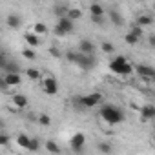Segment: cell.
<instances>
[{"instance_id": "e575fe53", "label": "cell", "mask_w": 155, "mask_h": 155, "mask_svg": "<svg viewBox=\"0 0 155 155\" xmlns=\"http://www.w3.org/2000/svg\"><path fill=\"white\" fill-rule=\"evenodd\" d=\"M49 53H51L53 57H60V51H58L57 48H51V49H49Z\"/></svg>"}, {"instance_id": "1f68e13d", "label": "cell", "mask_w": 155, "mask_h": 155, "mask_svg": "<svg viewBox=\"0 0 155 155\" xmlns=\"http://www.w3.org/2000/svg\"><path fill=\"white\" fill-rule=\"evenodd\" d=\"M8 64V57H6V53L0 49V69H4V66Z\"/></svg>"}, {"instance_id": "cb8c5ba5", "label": "cell", "mask_w": 155, "mask_h": 155, "mask_svg": "<svg viewBox=\"0 0 155 155\" xmlns=\"http://www.w3.org/2000/svg\"><path fill=\"white\" fill-rule=\"evenodd\" d=\"M38 148H40L38 137H29V146H28V150H29V151H38Z\"/></svg>"}, {"instance_id": "d4e9b609", "label": "cell", "mask_w": 155, "mask_h": 155, "mask_svg": "<svg viewBox=\"0 0 155 155\" xmlns=\"http://www.w3.org/2000/svg\"><path fill=\"white\" fill-rule=\"evenodd\" d=\"M90 13H91V15H104V8H102L101 4L93 2V4L90 6Z\"/></svg>"}, {"instance_id": "3957f363", "label": "cell", "mask_w": 155, "mask_h": 155, "mask_svg": "<svg viewBox=\"0 0 155 155\" xmlns=\"http://www.w3.org/2000/svg\"><path fill=\"white\" fill-rule=\"evenodd\" d=\"M110 69L115 75H130L133 71V66H131V62L126 57L119 55V57H115V58L110 60Z\"/></svg>"}, {"instance_id": "277c9868", "label": "cell", "mask_w": 155, "mask_h": 155, "mask_svg": "<svg viewBox=\"0 0 155 155\" xmlns=\"http://www.w3.org/2000/svg\"><path fill=\"white\" fill-rule=\"evenodd\" d=\"M101 101H102V95L99 91H93V93H88V95L73 99L77 108H95L97 104H101Z\"/></svg>"}, {"instance_id": "5b68a950", "label": "cell", "mask_w": 155, "mask_h": 155, "mask_svg": "<svg viewBox=\"0 0 155 155\" xmlns=\"http://www.w3.org/2000/svg\"><path fill=\"white\" fill-rule=\"evenodd\" d=\"M73 29H75V22L69 20L68 17H60L58 22H57V26H55V29H53V33L57 37H66V35L73 33Z\"/></svg>"}, {"instance_id": "44dd1931", "label": "cell", "mask_w": 155, "mask_h": 155, "mask_svg": "<svg viewBox=\"0 0 155 155\" xmlns=\"http://www.w3.org/2000/svg\"><path fill=\"white\" fill-rule=\"evenodd\" d=\"M33 33H37L38 37H42V35L48 33V26H46L44 22H37V24L33 26Z\"/></svg>"}, {"instance_id": "8992f818", "label": "cell", "mask_w": 155, "mask_h": 155, "mask_svg": "<svg viewBox=\"0 0 155 155\" xmlns=\"http://www.w3.org/2000/svg\"><path fill=\"white\" fill-rule=\"evenodd\" d=\"M84 144H86V135H84L82 131H77V133L71 135L69 146H71V150H73L75 153H81V151L84 150Z\"/></svg>"}, {"instance_id": "ac0fdd59", "label": "cell", "mask_w": 155, "mask_h": 155, "mask_svg": "<svg viewBox=\"0 0 155 155\" xmlns=\"http://www.w3.org/2000/svg\"><path fill=\"white\" fill-rule=\"evenodd\" d=\"M137 26H140V28H146V26H151L153 24V17H150V15H140L139 18H137V22H135Z\"/></svg>"}, {"instance_id": "30bf717a", "label": "cell", "mask_w": 155, "mask_h": 155, "mask_svg": "<svg viewBox=\"0 0 155 155\" xmlns=\"http://www.w3.org/2000/svg\"><path fill=\"white\" fill-rule=\"evenodd\" d=\"M4 79H6L8 86H20L22 84V77H20L18 71H6Z\"/></svg>"}, {"instance_id": "4fadbf2b", "label": "cell", "mask_w": 155, "mask_h": 155, "mask_svg": "<svg viewBox=\"0 0 155 155\" xmlns=\"http://www.w3.org/2000/svg\"><path fill=\"white\" fill-rule=\"evenodd\" d=\"M140 115H142V119H146V120L155 119V106H151V104L142 106V108H140Z\"/></svg>"}, {"instance_id": "83f0119b", "label": "cell", "mask_w": 155, "mask_h": 155, "mask_svg": "<svg viewBox=\"0 0 155 155\" xmlns=\"http://www.w3.org/2000/svg\"><path fill=\"white\" fill-rule=\"evenodd\" d=\"M37 120H38V124H40V126H49V124H51V119H49L46 113L38 115V119H37Z\"/></svg>"}, {"instance_id": "9c48e42d", "label": "cell", "mask_w": 155, "mask_h": 155, "mask_svg": "<svg viewBox=\"0 0 155 155\" xmlns=\"http://www.w3.org/2000/svg\"><path fill=\"white\" fill-rule=\"evenodd\" d=\"M133 68L140 77H144V79H153L155 77V69L150 64H139V66H133Z\"/></svg>"}, {"instance_id": "2e32d148", "label": "cell", "mask_w": 155, "mask_h": 155, "mask_svg": "<svg viewBox=\"0 0 155 155\" xmlns=\"http://www.w3.org/2000/svg\"><path fill=\"white\" fill-rule=\"evenodd\" d=\"M66 17H68L69 20L77 22L79 18H82V11H81L79 8H68V13H66Z\"/></svg>"}, {"instance_id": "6da1fadb", "label": "cell", "mask_w": 155, "mask_h": 155, "mask_svg": "<svg viewBox=\"0 0 155 155\" xmlns=\"http://www.w3.org/2000/svg\"><path fill=\"white\" fill-rule=\"evenodd\" d=\"M66 57H68V60L69 62H73V64H77L79 68H82V69H93L95 66H97V58H95V55H88V53H77V51H68L66 53Z\"/></svg>"}, {"instance_id": "5bb4252c", "label": "cell", "mask_w": 155, "mask_h": 155, "mask_svg": "<svg viewBox=\"0 0 155 155\" xmlns=\"http://www.w3.org/2000/svg\"><path fill=\"white\" fill-rule=\"evenodd\" d=\"M24 40H26L28 46H31V48H37V46L40 44V37H38L37 33H24Z\"/></svg>"}, {"instance_id": "d6a6232c", "label": "cell", "mask_w": 155, "mask_h": 155, "mask_svg": "<svg viewBox=\"0 0 155 155\" xmlns=\"http://www.w3.org/2000/svg\"><path fill=\"white\" fill-rule=\"evenodd\" d=\"M6 144H9V137L6 133H0V146H6Z\"/></svg>"}, {"instance_id": "8d00e7d4", "label": "cell", "mask_w": 155, "mask_h": 155, "mask_svg": "<svg viewBox=\"0 0 155 155\" xmlns=\"http://www.w3.org/2000/svg\"><path fill=\"white\" fill-rule=\"evenodd\" d=\"M2 128H4V120H2V119H0V130H2Z\"/></svg>"}, {"instance_id": "7a4b0ae2", "label": "cell", "mask_w": 155, "mask_h": 155, "mask_svg": "<svg viewBox=\"0 0 155 155\" xmlns=\"http://www.w3.org/2000/svg\"><path fill=\"white\" fill-rule=\"evenodd\" d=\"M99 113H101V117H102L108 124H111V126L124 120V111H122L119 106H115V104H104Z\"/></svg>"}, {"instance_id": "7c38bea8", "label": "cell", "mask_w": 155, "mask_h": 155, "mask_svg": "<svg viewBox=\"0 0 155 155\" xmlns=\"http://www.w3.org/2000/svg\"><path fill=\"white\" fill-rule=\"evenodd\" d=\"M13 104H15L17 110H24L28 106V97L22 95V93H17V95H13Z\"/></svg>"}, {"instance_id": "e0dca14e", "label": "cell", "mask_w": 155, "mask_h": 155, "mask_svg": "<svg viewBox=\"0 0 155 155\" xmlns=\"http://www.w3.org/2000/svg\"><path fill=\"white\" fill-rule=\"evenodd\" d=\"M6 22H8V26H9V28L17 29V28H20V24H22V18H20L18 15H8Z\"/></svg>"}, {"instance_id": "ffe728a7", "label": "cell", "mask_w": 155, "mask_h": 155, "mask_svg": "<svg viewBox=\"0 0 155 155\" xmlns=\"http://www.w3.org/2000/svg\"><path fill=\"white\" fill-rule=\"evenodd\" d=\"M53 13L60 18V17H66V13H68V6L66 4H55L53 6Z\"/></svg>"}, {"instance_id": "4316f807", "label": "cell", "mask_w": 155, "mask_h": 155, "mask_svg": "<svg viewBox=\"0 0 155 155\" xmlns=\"http://www.w3.org/2000/svg\"><path fill=\"white\" fill-rule=\"evenodd\" d=\"M99 151H102V153H111V151H113V146H111L110 142H101V144H99Z\"/></svg>"}, {"instance_id": "d6986e66", "label": "cell", "mask_w": 155, "mask_h": 155, "mask_svg": "<svg viewBox=\"0 0 155 155\" xmlns=\"http://www.w3.org/2000/svg\"><path fill=\"white\" fill-rule=\"evenodd\" d=\"M26 75L29 77L31 81H42V75H40V71L37 68H28L26 69Z\"/></svg>"}, {"instance_id": "603a6c76", "label": "cell", "mask_w": 155, "mask_h": 155, "mask_svg": "<svg viewBox=\"0 0 155 155\" xmlns=\"http://www.w3.org/2000/svg\"><path fill=\"white\" fill-rule=\"evenodd\" d=\"M46 150L49 153H60V146L55 140H46Z\"/></svg>"}, {"instance_id": "f1b7e54d", "label": "cell", "mask_w": 155, "mask_h": 155, "mask_svg": "<svg viewBox=\"0 0 155 155\" xmlns=\"http://www.w3.org/2000/svg\"><path fill=\"white\" fill-rule=\"evenodd\" d=\"M4 69H6V71H18V73H20L18 64H17V62H9V60H8V64L4 66Z\"/></svg>"}, {"instance_id": "7402d4cb", "label": "cell", "mask_w": 155, "mask_h": 155, "mask_svg": "<svg viewBox=\"0 0 155 155\" xmlns=\"http://www.w3.org/2000/svg\"><path fill=\"white\" fill-rule=\"evenodd\" d=\"M17 144H18L20 148L28 150V146H29V135H26V133H20V135L17 137Z\"/></svg>"}, {"instance_id": "52a82bcc", "label": "cell", "mask_w": 155, "mask_h": 155, "mask_svg": "<svg viewBox=\"0 0 155 155\" xmlns=\"http://www.w3.org/2000/svg\"><path fill=\"white\" fill-rule=\"evenodd\" d=\"M40 82H42V90H44V93H48V95H57V93H58V82H57L55 77H48V79H42Z\"/></svg>"}, {"instance_id": "9a60e30c", "label": "cell", "mask_w": 155, "mask_h": 155, "mask_svg": "<svg viewBox=\"0 0 155 155\" xmlns=\"http://www.w3.org/2000/svg\"><path fill=\"white\" fill-rule=\"evenodd\" d=\"M110 22H111L113 26H122V24H124V18H122V15H120L117 9H111V11H110Z\"/></svg>"}, {"instance_id": "ba28073f", "label": "cell", "mask_w": 155, "mask_h": 155, "mask_svg": "<svg viewBox=\"0 0 155 155\" xmlns=\"http://www.w3.org/2000/svg\"><path fill=\"white\" fill-rule=\"evenodd\" d=\"M124 38H126V44H130V46H135V44H137V42L142 38V28L135 24V26H133V29H131L130 33H126V37H124Z\"/></svg>"}, {"instance_id": "484cf974", "label": "cell", "mask_w": 155, "mask_h": 155, "mask_svg": "<svg viewBox=\"0 0 155 155\" xmlns=\"http://www.w3.org/2000/svg\"><path fill=\"white\" fill-rule=\"evenodd\" d=\"M22 55H24V58H28V60H35L37 58V53H35V49L29 46V48H26L24 51H22Z\"/></svg>"}, {"instance_id": "836d02e7", "label": "cell", "mask_w": 155, "mask_h": 155, "mask_svg": "<svg viewBox=\"0 0 155 155\" xmlns=\"http://www.w3.org/2000/svg\"><path fill=\"white\" fill-rule=\"evenodd\" d=\"M6 90H9V86H8L4 77H0V91H6Z\"/></svg>"}, {"instance_id": "8fae6325", "label": "cell", "mask_w": 155, "mask_h": 155, "mask_svg": "<svg viewBox=\"0 0 155 155\" xmlns=\"http://www.w3.org/2000/svg\"><path fill=\"white\" fill-rule=\"evenodd\" d=\"M79 51H81V53L93 55V53H95V44H93L90 38H82V40L79 42Z\"/></svg>"}, {"instance_id": "f546056e", "label": "cell", "mask_w": 155, "mask_h": 155, "mask_svg": "<svg viewBox=\"0 0 155 155\" xmlns=\"http://www.w3.org/2000/svg\"><path fill=\"white\" fill-rule=\"evenodd\" d=\"M91 22L95 26H104V17L102 15H91Z\"/></svg>"}, {"instance_id": "4dcf8cb0", "label": "cell", "mask_w": 155, "mask_h": 155, "mask_svg": "<svg viewBox=\"0 0 155 155\" xmlns=\"http://www.w3.org/2000/svg\"><path fill=\"white\" fill-rule=\"evenodd\" d=\"M102 51H104V53H113V51H115V46H113L111 42H104V44H102Z\"/></svg>"}, {"instance_id": "d590c367", "label": "cell", "mask_w": 155, "mask_h": 155, "mask_svg": "<svg viewBox=\"0 0 155 155\" xmlns=\"http://www.w3.org/2000/svg\"><path fill=\"white\" fill-rule=\"evenodd\" d=\"M150 46H155V37H153V35L150 37Z\"/></svg>"}]
</instances>
